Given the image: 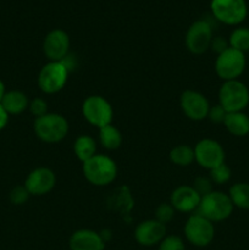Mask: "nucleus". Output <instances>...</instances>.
I'll list each match as a JSON object with an SVG mask.
<instances>
[{"mask_svg":"<svg viewBox=\"0 0 249 250\" xmlns=\"http://www.w3.org/2000/svg\"><path fill=\"white\" fill-rule=\"evenodd\" d=\"M83 175L85 180L94 186H107L114 182L117 176V165L106 155H97L83 163Z\"/></svg>","mask_w":249,"mask_h":250,"instance_id":"obj_1","label":"nucleus"},{"mask_svg":"<svg viewBox=\"0 0 249 250\" xmlns=\"http://www.w3.org/2000/svg\"><path fill=\"white\" fill-rule=\"evenodd\" d=\"M34 133L45 143H58L68 133V122L62 115L48 114L34 120Z\"/></svg>","mask_w":249,"mask_h":250,"instance_id":"obj_2","label":"nucleus"},{"mask_svg":"<svg viewBox=\"0 0 249 250\" xmlns=\"http://www.w3.org/2000/svg\"><path fill=\"white\" fill-rule=\"evenodd\" d=\"M233 203L229 195L222 192H214L202 198L198 210L202 216L211 222L224 221L228 219L233 212Z\"/></svg>","mask_w":249,"mask_h":250,"instance_id":"obj_3","label":"nucleus"},{"mask_svg":"<svg viewBox=\"0 0 249 250\" xmlns=\"http://www.w3.org/2000/svg\"><path fill=\"white\" fill-rule=\"evenodd\" d=\"M219 104L226 112L243 111L249 104V90L238 80L226 81L219 90Z\"/></svg>","mask_w":249,"mask_h":250,"instance_id":"obj_4","label":"nucleus"},{"mask_svg":"<svg viewBox=\"0 0 249 250\" xmlns=\"http://www.w3.org/2000/svg\"><path fill=\"white\" fill-rule=\"evenodd\" d=\"M211 12L216 21L236 26L246 20L248 7L246 0H211Z\"/></svg>","mask_w":249,"mask_h":250,"instance_id":"obj_5","label":"nucleus"},{"mask_svg":"<svg viewBox=\"0 0 249 250\" xmlns=\"http://www.w3.org/2000/svg\"><path fill=\"white\" fill-rule=\"evenodd\" d=\"M68 70L61 61H50L44 65L38 75V87L45 94H55L66 85Z\"/></svg>","mask_w":249,"mask_h":250,"instance_id":"obj_6","label":"nucleus"},{"mask_svg":"<svg viewBox=\"0 0 249 250\" xmlns=\"http://www.w3.org/2000/svg\"><path fill=\"white\" fill-rule=\"evenodd\" d=\"M244 68H246L244 54L231 46L219 54L215 61V71L225 82L237 80L243 73Z\"/></svg>","mask_w":249,"mask_h":250,"instance_id":"obj_7","label":"nucleus"},{"mask_svg":"<svg viewBox=\"0 0 249 250\" xmlns=\"http://www.w3.org/2000/svg\"><path fill=\"white\" fill-rule=\"evenodd\" d=\"M82 114L90 125L98 128L111 125L114 116L110 103L100 95H90L83 102Z\"/></svg>","mask_w":249,"mask_h":250,"instance_id":"obj_8","label":"nucleus"},{"mask_svg":"<svg viewBox=\"0 0 249 250\" xmlns=\"http://www.w3.org/2000/svg\"><path fill=\"white\" fill-rule=\"evenodd\" d=\"M185 236L193 246L207 247L214 239V225L200 214L192 215L186 222Z\"/></svg>","mask_w":249,"mask_h":250,"instance_id":"obj_9","label":"nucleus"},{"mask_svg":"<svg viewBox=\"0 0 249 250\" xmlns=\"http://www.w3.org/2000/svg\"><path fill=\"white\" fill-rule=\"evenodd\" d=\"M212 26L208 20H198L188 28L186 34V46L192 54L205 53L211 45Z\"/></svg>","mask_w":249,"mask_h":250,"instance_id":"obj_10","label":"nucleus"},{"mask_svg":"<svg viewBox=\"0 0 249 250\" xmlns=\"http://www.w3.org/2000/svg\"><path fill=\"white\" fill-rule=\"evenodd\" d=\"M195 161L202 167L212 170L225 163V151L219 142L214 139H202L194 146Z\"/></svg>","mask_w":249,"mask_h":250,"instance_id":"obj_11","label":"nucleus"},{"mask_svg":"<svg viewBox=\"0 0 249 250\" xmlns=\"http://www.w3.org/2000/svg\"><path fill=\"white\" fill-rule=\"evenodd\" d=\"M180 105L186 116L193 121L207 119L210 110V104L207 98L195 90L183 92L180 98Z\"/></svg>","mask_w":249,"mask_h":250,"instance_id":"obj_12","label":"nucleus"},{"mask_svg":"<svg viewBox=\"0 0 249 250\" xmlns=\"http://www.w3.org/2000/svg\"><path fill=\"white\" fill-rule=\"evenodd\" d=\"M70 50V37L62 29H53L43 42V51L50 61H61Z\"/></svg>","mask_w":249,"mask_h":250,"instance_id":"obj_13","label":"nucleus"},{"mask_svg":"<svg viewBox=\"0 0 249 250\" xmlns=\"http://www.w3.org/2000/svg\"><path fill=\"white\" fill-rule=\"evenodd\" d=\"M55 185V173L48 167H38L29 173L24 187L31 195H45L54 189Z\"/></svg>","mask_w":249,"mask_h":250,"instance_id":"obj_14","label":"nucleus"},{"mask_svg":"<svg viewBox=\"0 0 249 250\" xmlns=\"http://www.w3.org/2000/svg\"><path fill=\"white\" fill-rule=\"evenodd\" d=\"M166 227L158 220H145L136 227L134 238L139 244L145 247L158 244L165 238Z\"/></svg>","mask_w":249,"mask_h":250,"instance_id":"obj_15","label":"nucleus"},{"mask_svg":"<svg viewBox=\"0 0 249 250\" xmlns=\"http://www.w3.org/2000/svg\"><path fill=\"white\" fill-rule=\"evenodd\" d=\"M202 197L190 186H181L176 188L170 198V204L176 211L192 212L199 208Z\"/></svg>","mask_w":249,"mask_h":250,"instance_id":"obj_16","label":"nucleus"},{"mask_svg":"<svg viewBox=\"0 0 249 250\" xmlns=\"http://www.w3.org/2000/svg\"><path fill=\"white\" fill-rule=\"evenodd\" d=\"M71 250H104L102 236L92 229H78L70 238Z\"/></svg>","mask_w":249,"mask_h":250,"instance_id":"obj_17","label":"nucleus"},{"mask_svg":"<svg viewBox=\"0 0 249 250\" xmlns=\"http://www.w3.org/2000/svg\"><path fill=\"white\" fill-rule=\"evenodd\" d=\"M0 105L4 107L7 115H19L29 106V100L24 93L20 90H11L4 95Z\"/></svg>","mask_w":249,"mask_h":250,"instance_id":"obj_18","label":"nucleus"},{"mask_svg":"<svg viewBox=\"0 0 249 250\" xmlns=\"http://www.w3.org/2000/svg\"><path fill=\"white\" fill-rule=\"evenodd\" d=\"M224 125L227 131L236 137H243L249 133V117L243 111L227 112Z\"/></svg>","mask_w":249,"mask_h":250,"instance_id":"obj_19","label":"nucleus"},{"mask_svg":"<svg viewBox=\"0 0 249 250\" xmlns=\"http://www.w3.org/2000/svg\"><path fill=\"white\" fill-rule=\"evenodd\" d=\"M73 150H75V154L78 158V160H81L82 163H85V161H88L95 155L97 143H95L94 138H92L90 136L82 134V136H80L75 141Z\"/></svg>","mask_w":249,"mask_h":250,"instance_id":"obj_20","label":"nucleus"},{"mask_svg":"<svg viewBox=\"0 0 249 250\" xmlns=\"http://www.w3.org/2000/svg\"><path fill=\"white\" fill-rule=\"evenodd\" d=\"M99 141L100 144L107 150H116L122 143V136L119 129L112 125L99 128Z\"/></svg>","mask_w":249,"mask_h":250,"instance_id":"obj_21","label":"nucleus"},{"mask_svg":"<svg viewBox=\"0 0 249 250\" xmlns=\"http://www.w3.org/2000/svg\"><path fill=\"white\" fill-rule=\"evenodd\" d=\"M228 195L234 207L249 210V183H236L231 187Z\"/></svg>","mask_w":249,"mask_h":250,"instance_id":"obj_22","label":"nucleus"},{"mask_svg":"<svg viewBox=\"0 0 249 250\" xmlns=\"http://www.w3.org/2000/svg\"><path fill=\"white\" fill-rule=\"evenodd\" d=\"M170 160L177 166H189L195 160L194 149L186 144L175 146L170 151Z\"/></svg>","mask_w":249,"mask_h":250,"instance_id":"obj_23","label":"nucleus"},{"mask_svg":"<svg viewBox=\"0 0 249 250\" xmlns=\"http://www.w3.org/2000/svg\"><path fill=\"white\" fill-rule=\"evenodd\" d=\"M229 46L241 53L249 51V28L247 27H239L236 28L229 36Z\"/></svg>","mask_w":249,"mask_h":250,"instance_id":"obj_24","label":"nucleus"},{"mask_svg":"<svg viewBox=\"0 0 249 250\" xmlns=\"http://www.w3.org/2000/svg\"><path fill=\"white\" fill-rule=\"evenodd\" d=\"M210 178H211L212 182L217 183V185H224L231 178V170L224 163L210 170Z\"/></svg>","mask_w":249,"mask_h":250,"instance_id":"obj_25","label":"nucleus"},{"mask_svg":"<svg viewBox=\"0 0 249 250\" xmlns=\"http://www.w3.org/2000/svg\"><path fill=\"white\" fill-rule=\"evenodd\" d=\"M175 211L176 210L173 209V207L170 203H163L156 209L155 220H158L159 222L164 225L167 224V222H170L175 217Z\"/></svg>","mask_w":249,"mask_h":250,"instance_id":"obj_26","label":"nucleus"},{"mask_svg":"<svg viewBox=\"0 0 249 250\" xmlns=\"http://www.w3.org/2000/svg\"><path fill=\"white\" fill-rule=\"evenodd\" d=\"M29 195L31 194L24 186H17L10 193V200H11L12 204L22 205L28 200Z\"/></svg>","mask_w":249,"mask_h":250,"instance_id":"obj_27","label":"nucleus"},{"mask_svg":"<svg viewBox=\"0 0 249 250\" xmlns=\"http://www.w3.org/2000/svg\"><path fill=\"white\" fill-rule=\"evenodd\" d=\"M159 250H186L183 241L177 236H170L165 237L163 241L160 242V247Z\"/></svg>","mask_w":249,"mask_h":250,"instance_id":"obj_28","label":"nucleus"},{"mask_svg":"<svg viewBox=\"0 0 249 250\" xmlns=\"http://www.w3.org/2000/svg\"><path fill=\"white\" fill-rule=\"evenodd\" d=\"M193 188H194L195 192L203 198L212 192V181L207 177H198L197 180L194 181Z\"/></svg>","mask_w":249,"mask_h":250,"instance_id":"obj_29","label":"nucleus"},{"mask_svg":"<svg viewBox=\"0 0 249 250\" xmlns=\"http://www.w3.org/2000/svg\"><path fill=\"white\" fill-rule=\"evenodd\" d=\"M28 107L29 111L36 116V119L37 117H41L43 116V115L48 114V103L44 99H42V98H36V99L32 100V102L29 103Z\"/></svg>","mask_w":249,"mask_h":250,"instance_id":"obj_30","label":"nucleus"},{"mask_svg":"<svg viewBox=\"0 0 249 250\" xmlns=\"http://www.w3.org/2000/svg\"><path fill=\"white\" fill-rule=\"evenodd\" d=\"M226 115V110H225L221 105L217 104L214 105V106H210L208 117H209L210 121H212L214 124H224Z\"/></svg>","mask_w":249,"mask_h":250,"instance_id":"obj_31","label":"nucleus"},{"mask_svg":"<svg viewBox=\"0 0 249 250\" xmlns=\"http://www.w3.org/2000/svg\"><path fill=\"white\" fill-rule=\"evenodd\" d=\"M210 48H211L212 50H214L215 53H217V55H219V54H221L222 51L226 50L227 48H229V43L226 41V39L222 38V37H216V38H212Z\"/></svg>","mask_w":249,"mask_h":250,"instance_id":"obj_32","label":"nucleus"},{"mask_svg":"<svg viewBox=\"0 0 249 250\" xmlns=\"http://www.w3.org/2000/svg\"><path fill=\"white\" fill-rule=\"evenodd\" d=\"M7 121H9V115H7V112L5 111L4 107L0 105V131L6 126Z\"/></svg>","mask_w":249,"mask_h":250,"instance_id":"obj_33","label":"nucleus"},{"mask_svg":"<svg viewBox=\"0 0 249 250\" xmlns=\"http://www.w3.org/2000/svg\"><path fill=\"white\" fill-rule=\"evenodd\" d=\"M5 94H6V92H5V85H4V83L0 81V103H1L2 98H4Z\"/></svg>","mask_w":249,"mask_h":250,"instance_id":"obj_34","label":"nucleus"}]
</instances>
